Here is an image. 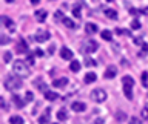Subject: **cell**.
Returning <instances> with one entry per match:
<instances>
[{
  "label": "cell",
  "instance_id": "4",
  "mask_svg": "<svg viewBox=\"0 0 148 124\" xmlns=\"http://www.w3.org/2000/svg\"><path fill=\"white\" fill-rule=\"evenodd\" d=\"M97 49H99V44H97V41L92 40V38L86 40L85 43L82 44V51H83L85 54H92V52H96Z\"/></svg>",
  "mask_w": 148,
  "mask_h": 124
},
{
  "label": "cell",
  "instance_id": "22",
  "mask_svg": "<svg viewBox=\"0 0 148 124\" xmlns=\"http://www.w3.org/2000/svg\"><path fill=\"white\" fill-rule=\"evenodd\" d=\"M69 69H71L73 72H79L80 71V63L74 60V61H71V64H69Z\"/></svg>",
  "mask_w": 148,
  "mask_h": 124
},
{
  "label": "cell",
  "instance_id": "43",
  "mask_svg": "<svg viewBox=\"0 0 148 124\" xmlns=\"http://www.w3.org/2000/svg\"><path fill=\"white\" fill-rule=\"evenodd\" d=\"M39 2H40V0H31V3H32V5H36V3H39Z\"/></svg>",
  "mask_w": 148,
  "mask_h": 124
},
{
  "label": "cell",
  "instance_id": "11",
  "mask_svg": "<svg viewBox=\"0 0 148 124\" xmlns=\"http://www.w3.org/2000/svg\"><path fill=\"white\" fill-rule=\"evenodd\" d=\"M60 57H62L63 60H71L73 58V51L69 48H62V51H60Z\"/></svg>",
  "mask_w": 148,
  "mask_h": 124
},
{
  "label": "cell",
  "instance_id": "3",
  "mask_svg": "<svg viewBox=\"0 0 148 124\" xmlns=\"http://www.w3.org/2000/svg\"><path fill=\"white\" fill-rule=\"evenodd\" d=\"M122 86H123V94L128 100H133V87H134V80L130 75H125L122 80Z\"/></svg>",
  "mask_w": 148,
  "mask_h": 124
},
{
  "label": "cell",
  "instance_id": "8",
  "mask_svg": "<svg viewBox=\"0 0 148 124\" xmlns=\"http://www.w3.org/2000/svg\"><path fill=\"white\" fill-rule=\"evenodd\" d=\"M116 75H117V67H116L114 64H111V66L106 67V71H105V78L106 80H111V78H114Z\"/></svg>",
  "mask_w": 148,
  "mask_h": 124
},
{
  "label": "cell",
  "instance_id": "44",
  "mask_svg": "<svg viewBox=\"0 0 148 124\" xmlns=\"http://www.w3.org/2000/svg\"><path fill=\"white\" fill-rule=\"evenodd\" d=\"M5 2H6V3H12L14 0H5Z\"/></svg>",
  "mask_w": 148,
  "mask_h": 124
},
{
  "label": "cell",
  "instance_id": "26",
  "mask_svg": "<svg viewBox=\"0 0 148 124\" xmlns=\"http://www.w3.org/2000/svg\"><path fill=\"white\" fill-rule=\"evenodd\" d=\"M11 58H12V54L9 52V51H6V52L3 54V61L5 63H11Z\"/></svg>",
  "mask_w": 148,
  "mask_h": 124
},
{
  "label": "cell",
  "instance_id": "42",
  "mask_svg": "<svg viewBox=\"0 0 148 124\" xmlns=\"http://www.w3.org/2000/svg\"><path fill=\"white\" fill-rule=\"evenodd\" d=\"M48 51H49V54H53V52H54V44H51V48H49Z\"/></svg>",
  "mask_w": 148,
  "mask_h": 124
},
{
  "label": "cell",
  "instance_id": "38",
  "mask_svg": "<svg viewBox=\"0 0 148 124\" xmlns=\"http://www.w3.org/2000/svg\"><path fill=\"white\" fill-rule=\"evenodd\" d=\"M34 55H37V57H42V55H43V51H42V49H36V51H34Z\"/></svg>",
  "mask_w": 148,
  "mask_h": 124
},
{
  "label": "cell",
  "instance_id": "31",
  "mask_svg": "<svg viewBox=\"0 0 148 124\" xmlns=\"http://www.w3.org/2000/svg\"><path fill=\"white\" fill-rule=\"evenodd\" d=\"M0 43H2V44H6V43H9V38H8L6 35H2V37H0Z\"/></svg>",
  "mask_w": 148,
  "mask_h": 124
},
{
  "label": "cell",
  "instance_id": "45",
  "mask_svg": "<svg viewBox=\"0 0 148 124\" xmlns=\"http://www.w3.org/2000/svg\"><path fill=\"white\" fill-rule=\"evenodd\" d=\"M106 2H113V0H106Z\"/></svg>",
  "mask_w": 148,
  "mask_h": 124
},
{
  "label": "cell",
  "instance_id": "7",
  "mask_svg": "<svg viewBox=\"0 0 148 124\" xmlns=\"http://www.w3.org/2000/svg\"><path fill=\"white\" fill-rule=\"evenodd\" d=\"M26 51H28V43L25 41V38L18 40L16 44V52L17 54H26Z\"/></svg>",
  "mask_w": 148,
  "mask_h": 124
},
{
  "label": "cell",
  "instance_id": "13",
  "mask_svg": "<svg viewBox=\"0 0 148 124\" xmlns=\"http://www.w3.org/2000/svg\"><path fill=\"white\" fill-rule=\"evenodd\" d=\"M66 84H68V78H65V77L57 78V80L53 81V86H54V87H65Z\"/></svg>",
  "mask_w": 148,
  "mask_h": 124
},
{
  "label": "cell",
  "instance_id": "20",
  "mask_svg": "<svg viewBox=\"0 0 148 124\" xmlns=\"http://www.w3.org/2000/svg\"><path fill=\"white\" fill-rule=\"evenodd\" d=\"M100 37H102V38H103V40L110 41L111 38H113V34H111V31L105 29V31H102V32H100Z\"/></svg>",
  "mask_w": 148,
  "mask_h": 124
},
{
  "label": "cell",
  "instance_id": "40",
  "mask_svg": "<svg viewBox=\"0 0 148 124\" xmlns=\"http://www.w3.org/2000/svg\"><path fill=\"white\" fill-rule=\"evenodd\" d=\"M28 63H29V64H34V57H32V55H28Z\"/></svg>",
  "mask_w": 148,
  "mask_h": 124
},
{
  "label": "cell",
  "instance_id": "6",
  "mask_svg": "<svg viewBox=\"0 0 148 124\" xmlns=\"http://www.w3.org/2000/svg\"><path fill=\"white\" fill-rule=\"evenodd\" d=\"M49 32L48 31H45V29H40V31H37L36 32V40L39 41V43H43V41H46L49 38Z\"/></svg>",
  "mask_w": 148,
  "mask_h": 124
},
{
  "label": "cell",
  "instance_id": "32",
  "mask_svg": "<svg viewBox=\"0 0 148 124\" xmlns=\"http://www.w3.org/2000/svg\"><path fill=\"white\" fill-rule=\"evenodd\" d=\"M139 9H136V8H130V14H131V16H139Z\"/></svg>",
  "mask_w": 148,
  "mask_h": 124
},
{
  "label": "cell",
  "instance_id": "39",
  "mask_svg": "<svg viewBox=\"0 0 148 124\" xmlns=\"http://www.w3.org/2000/svg\"><path fill=\"white\" fill-rule=\"evenodd\" d=\"M26 101H32V92H26Z\"/></svg>",
  "mask_w": 148,
  "mask_h": 124
},
{
  "label": "cell",
  "instance_id": "41",
  "mask_svg": "<svg viewBox=\"0 0 148 124\" xmlns=\"http://www.w3.org/2000/svg\"><path fill=\"white\" fill-rule=\"evenodd\" d=\"M142 14H145V16H148V6H145V8H142V11H140Z\"/></svg>",
  "mask_w": 148,
  "mask_h": 124
},
{
  "label": "cell",
  "instance_id": "30",
  "mask_svg": "<svg viewBox=\"0 0 148 124\" xmlns=\"http://www.w3.org/2000/svg\"><path fill=\"white\" fill-rule=\"evenodd\" d=\"M131 28H133V29H140V22H139V20H133L131 22Z\"/></svg>",
  "mask_w": 148,
  "mask_h": 124
},
{
  "label": "cell",
  "instance_id": "12",
  "mask_svg": "<svg viewBox=\"0 0 148 124\" xmlns=\"http://www.w3.org/2000/svg\"><path fill=\"white\" fill-rule=\"evenodd\" d=\"M2 22H3V25L6 26V28H8L9 31H14V29H16V28H14V26H16V25H14V22H12L11 18H9V17H6V16H3V17H2Z\"/></svg>",
  "mask_w": 148,
  "mask_h": 124
},
{
  "label": "cell",
  "instance_id": "34",
  "mask_svg": "<svg viewBox=\"0 0 148 124\" xmlns=\"http://www.w3.org/2000/svg\"><path fill=\"white\" fill-rule=\"evenodd\" d=\"M130 124H140V121H139L136 117H131L130 118Z\"/></svg>",
  "mask_w": 148,
  "mask_h": 124
},
{
  "label": "cell",
  "instance_id": "27",
  "mask_svg": "<svg viewBox=\"0 0 148 124\" xmlns=\"http://www.w3.org/2000/svg\"><path fill=\"white\" fill-rule=\"evenodd\" d=\"M85 64H86L88 67H94V66H97L96 60H92V58H85Z\"/></svg>",
  "mask_w": 148,
  "mask_h": 124
},
{
  "label": "cell",
  "instance_id": "16",
  "mask_svg": "<svg viewBox=\"0 0 148 124\" xmlns=\"http://www.w3.org/2000/svg\"><path fill=\"white\" fill-rule=\"evenodd\" d=\"M62 23H63L66 28H69V29H76V23H74V20H71V18L62 17Z\"/></svg>",
  "mask_w": 148,
  "mask_h": 124
},
{
  "label": "cell",
  "instance_id": "1",
  "mask_svg": "<svg viewBox=\"0 0 148 124\" xmlns=\"http://www.w3.org/2000/svg\"><path fill=\"white\" fill-rule=\"evenodd\" d=\"M12 72L16 73L17 77H20V78H26V77H29L31 69H29V66H28L25 61L16 60V61L12 63Z\"/></svg>",
  "mask_w": 148,
  "mask_h": 124
},
{
  "label": "cell",
  "instance_id": "33",
  "mask_svg": "<svg viewBox=\"0 0 148 124\" xmlns=\"http://www.w3.org/2000/svg\"><path fill=\"white\" fill-rule=\"evenodd\" d=\"M140 115H142V118H145V119H148V109L145 107V109H142V112H140Z\"/></svg>",
  "mask_w": 148,
  "mask_h": 124
},
{
  "label": "cell",
  "instance_id": "17",
  "mask_svg": "<svg viewBox=\"0 0 148 124\" xmlns=\"http://www.w3.org/2000/svg\"><path fill=\"white\" fill-rule=\"evenodd\" d=\"M83 80H85L86 84H90V83H94V81L97 80V75H96L94 72H88L86 75H85V78H83Z\"/></svg>",
  "mask_w": 148,
  "mask_h": 124
},
{
  "label": "cell",
  "instance_id": "2",
  "mask_svg": "<svg viewBox=\"0 0 148 124\" xmlns=\"http://www.w3.org/2000/svg\"><path fill=\"white\" fill-rule=\"evenodd\" d=\"M5 87L8 90H18L22 87V78L17 77L16 73L14 75H8L5 78Z\"/></svg>",
  "mask_w": 148,
  "mask_h": 124
},
{
  "label": "cell",
  "instance_id": "36",
  "mask_svg": "<svg viewBox=\"0 0 148 124\" xmlns=\"http://www.w3.org/2000/svg\"><path fill=\"white\" fill-rule=\"evenodd\" d=\"M133 43H134V44H140V46H143V40H142V38H134Z\"/></svg>",
  "mask_w": 148,
  "mask_h": 124
},
{
  "label": "cell",
  "instance_id": "29",
  "mask_svg": "<svg viewBox=\"0 0 148 124\" xmlns=\"http://www.w3.org/2000/svg\"><path fill=\"white\" fill-rule=\"evenodd\" d=\"M142 84L143 86H148V72H142Z\"/></svg>",
  "mask_w": 148,
  "mask_h": 124
},
{
  "label": "cell",
  "instance_id": "24",
  "mask_svg": "<svg viewBox=\"0 0 148 124\" xmlns=\"http://www.w3.org/2000/svg\"><path fill=\"white\" fill-rule=\"evenodd\" d=\"M12 101H14V104H16L17 107H23V104H25L18 95H14V96H12Z\"/></svg>",
  "mask_w": 148,
  "mask_h": 124
},
{
  "label": "cell",
  "instance_id": "10",
  "mask_svg": "<svg viewBox=\"0 0 148 124\" xmlns=\"http://www.w3.org/2000/svg\"><path fill=\"white\" fill-rule=\"evenodd\" d=\"M36 20L39 22V23H43L46 20V17H48V12L45 11V9H39V11H36Z\"/></svg>",
  "mask_w": 148,
  "mask_h": 124
},
{
  "label": "cell",
  "instance_id": "14",
  "mask_svg": "<svg viewBox=\"0 0 148 124\" xmlns=\"http://www.w3.org/2000/svg\"><path fill=\"white\" fill-rule=\"evenodd\" d=\"M97 31H99L97 25H94V23H86V26H85V32H86V34H96Z\"/></svg>",
  "mask_w": 148,
  "mask_h": 124
},
{
  "label": "cell",
  "instance_id": "21",
  "mask_svg": "<svg viewBox=\"0 0 148 124\" xmlns=\"http://www.w3.org/2000/svg\"><path fill=\"white\" fill-rule=\"evenodd\" d=\"M66 118H68L66 110H65V109H60L59 112H57V119H59V121H65Z\"/></svg>",
  "mask_w": 148,
  "mask_h": 124
},
{
  "label": "cell",
  "instance_id": "15",
  "mask_svg": "<svg viewBox=\"0 0 148 124\" xmlns=\"http://www.w3.org/2000/svg\"><path fill=\"white\" fill-rule=\"evenodd\" d=\"M49 118H51L49 109H46V110H45V113L39 118V123H40V124H48V123H49Z\"/></svg>",
  "mask_w": 148,
  "mask_h": 124
},
{
  "label": "cell",
  "instance_id": "18",
  "mask_svg": "<svg viewBox=\"0 0 148 124\" xmlns=\"http://www.w3.org/2000/svg\"><path fill=\"white\" fill-rule=\"evenodd\" d=\"M45 98L49 100V101H54V100L59 98V95L56 94V92H53V90H45Z\"/></svg>",
  "mask_w": 148,
  "mask_h": 124
},
{
  "label": "cell",
  "instance_id": "28",
  "mask_svg": "<svg viewBox=\"0 0 148 124\" xmlns=\"http://www.w3.org/2000/svg\"><path fill=\"white\" fill-rule=\"evenodd\" d=\"M73 14H74V16H76L77 18L82 16V14H80V5H76V6L73 8Z\"/></svg>",
  "mask_w": 148,
  "mask_h": 124
},
{
  "label": "cell",
  "instance_id": "25",
  "mask_svg": "<svg viewBox=\"0 0 148 124\" xmlns=\"http://www.w3.org/2000/svg\"><path fill=\"white\" fill-rule=\"evenodd\" d=\"M116 118H117V121H125L127 119V113L122 112V110H117L116 112Z\"/></svg>",
  "mask_w": 148,
  "mask_h": 124
},
{
  "label": "cell",
  "instance_id": "9",
  "mask_svg": "<svg viewBox=\"0 0 148 124\" xmlns=\"http://www.w3.org/2000/svg\"><path fill=\"white\" fill-rule=\"evenodd\" d=\"M71 109L74 110V112H85V110H86V104L82 103V101H74V103L71 104Z\"/></svg>",
  "mask_w": 148,
  "mask_h": 124
},
{
  "label": "cell",
  "instance_id": "37",
  "mask_svg": "<svg viewBox=\"0 0 148 124\" xmlns=\"http://www.w3.org/2000/svg\"><path fill=\"white\" fill-rule=\"evenodd\" d=\"M148 52V44L147 43H143V46H142V52H140V55H143V54H147Z\"/></svg>",
  "mask_w": 148,
  "mask_h": 124
},
{
  "label": "cell",
  "instance_id": "19",
  "mask_svg": "<svg viewBox=\"0 0 148 124\" xmlns=\"http://www.w3.org/2000/svg\"><path fill=\"white\" fill-rule=\"evenodd\" d=\"M105 14L108 18H111V20H116V18H117V11H116V9H105Z\"/></svg>",
  "mask_w": 148,
  "mask_h": 124
},
{
  "label": "cell",
  "instance_id": "5",
  "mask_svg": "<svg viewBox=\"0 0 148 124\" xmlns=\"http://www.w3.org/2000/svg\"><path fill=\"white\" fill-rule=\"evenodd\" d=\"M91 100L94 103H103L106 100V92L103 89H94L91 92Z\"/></svg>",
  "mask_w": 148,
  "mask_h": 124
},
{
  "label": "cell",
  "instance_id": "23",
  "mask_svg": "<svg viewBox=\"0 0 148 124\" xmlns=\"http://www.w3.org/2000/svg\"><path fill=\"white\" fill-rule=\"evenodd\" d=\"M9 123H11V124H23V118H22V117H17V115H14V117L9 118Z\"/></svg>",
  "mask_w": 148,
  "mask_h": 124
},
{
  "label": "cell",
  "instance_id": "35",
  "mask_svg": "<svg viewBox=\"0 0 148 124\" xmlns=\"http://www.w3.org/2000/svg\"><path fill=\"white\" fill-rule=\"evenodd\" d=\"M117 34H120V35H130V31H127V29H117Z\"/></svg>",
  "mask_w": 148,
  "mask_h": 124
}]
</instances>
